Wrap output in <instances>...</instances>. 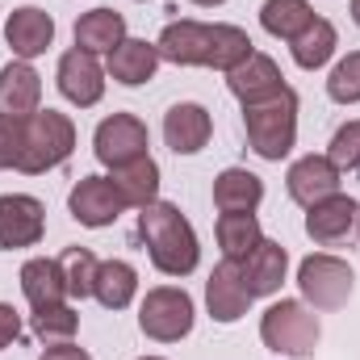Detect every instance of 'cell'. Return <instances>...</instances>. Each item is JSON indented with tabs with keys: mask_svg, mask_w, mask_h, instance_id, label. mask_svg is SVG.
Here are the masks:
<instances>
[{
	"mask_svg": "<svg viewBox=\"0 0 360 360\" xmlns=\"http://www.w3.org/2000/svg\"><path fill=\"white\" fill-rule=\"evenodd\" d=\"M38 360H92V356L84 348H76V344H51V348H42Z\"/></svg>",
	"mask_w": 360,
	"mask_h": 360,
	"instance_id": "obj_35",
	"label": "cell"
},
{
	"mask_svg": "<svg viewBox=\"0 0 360 360\" xmlns=\"http://www.w3.org/2000/svg\"><path fill=\"white\" fill-rule=\"evenodd\" d=\"M226 89H231V96L239 105H256V101H269V96H276L285 89V76H281L276 59L252 51L235 72H226Z\"/></svg>",
	"mask_w": 360,
	"mask_h": 360,
	"instance_id": "obj_17",
	"label": "cell"
},
{
	"mask_svg": "<svg viewBox=\"0 0 360 360\" xmlns=\"http://www.w3.org/2000/svg\"><path fill=\"white\" fill-rule=\"evenodd\" d=\"M139 243L147 248L151 264L164 272V276H188L201 260V248H197V231L193 222L180 214V205L172 201H151L139 210Z\"/></svg>",
	"mask_w": 360,
	"mask_h": 360,
	"instance_id": "obj_2",
	"label": "cell"
},
{
	"mask_svg": "<svg viewBox=\"0 0 360 360\" xmlns=\"http://www.w3.org/2000/svg\"><path fill=\"white\" fill-rule=\"evenodd\" d=\"M264 201V180L248 168H226L214 176V205L222 214H256Z\"/></svg>",
	"mask_w": 360,
	"mask_h": 360,
	"instance_id": "obj_22",
	"label": "cell"
},
{
	"mask_svg": "<svg viewBox=\"0 0 360 360\" xmlns=\"http://www.w3.org/2000/svg\"><path fill=\"white\" fill-rule=\"evenodd\" d=\"M214 134V117L205 105L197 101H180L164 113V143L176 151V155H197Z\"/></svg>",
	"mask_w": 360,
	"mask_h": 360,
	"instance_id": "obj_16",
	"label": "cell"
},
{
	"mask_svg": "<svg viewBox=\"0 0 360 360\" xmlns=\"http://www.w3.org/2000/svg\"><path fill=\"white\" fill-rule=\"evenodd\" d=\"M188 4H197V8H218V4H226V0H188Z\"/></svg>",
	"mask_w": 360,
	"mask_h": 360,
	"instance_id": "obj_36",
	"label": "cell"
},
{
	"mask_svg": "<svg viewBox=\"0 0 360 360\" xmlns=\"http://www.w3.org/2000/svg\"><path fill=\"white\" fill-rule=\"evenodd\" d=\"M352 21L360 25V0H352Z\"/></svg>",
	"mask_w": 360,
	"mask_h": 360,
	"instance_id": "obj_37",
	"label": "cell"
},
{
	"mask_svg": "<svg viewBox=\"0 0 360 360\" xmlns=\"http://www.w3.org/2000/svg\"><path fill=\"white\" fill-rule=\"evenodd\" d=\"M55 80H59V92H63L72 105H80V109H92V105L105 96V72H101L96 55L80 51V46H72V51L59 59Z\"/></svg>",
	"mask_w": 360,
	"mask_h": 360,
	"instance_id": "obj_12",
	"label": "cell"
},
{
	"mask_svg": "<svg viewBox=\"0 0 360 360\" xmlns=\"http://www.w3.org/2000/svg\"><path fill=\"white\" fill-rule=\"evenodd\" d=\"M297 289H302V302L310 310H340L348 306L352 289H356V272L348 260L340 256H327V252H314L297 264Z\"/></svg>",
	"mask_w": 360,
	"mask_h": 360,
	"instance_id": "obj_6",
	"label": "cell"
},
{
	"mask_svg": "<svg viewBox=\"0 0 360 360\" xmlns=\"http://www.w3.org/2000/svg\"><path fill=\"white\" fill-rule=\"evenodd\" d=\"M264 231H260V218L256 214H222L218 218V248H222V260H243L260 248Z\"/></svg>",
	"mask_w": 360,
	"mask_h": 360,
	"instance_id": "obj_27",
	"label": "cell"
},
{
	"mask_svg": "<svg viewBox=\"0 0 360 360\" xmlns=\"http://www.w3.org/2000/svg\"><path fill=\"white\" fill-rule=\"evenodd\" d=\"M160 59L176 68H214V72H235L256 46L248 30L226 25V21H168L160 34Z\"/></svg>",
	"mask_w": 360,
	"mask_h": 360,
	"instance_id": "obj_1",
	"label": "cell"
},
{
	"mask_svg": "<svg viewBox=\"0 0 360 360\" xmlns=\"http://www.w3.org/2000/svg\"><path fill=\"white\" fill-rule=\"evenodd\" d=\"M293 63L302 68V72H319L331 55H335V46H340V34H335V25L327 21V17H314L293 42Z\"/></svg>",
	"mask_w": 360,
	"mask_h": 360,
	"instance_id": "obj_26",
	"label": "cell"
},
{
	"mask_svg": "<svg viewBox=\"0 0 360 360\" xmlns=\"http://www.w3.org/2000/svg\"><path fill=\"white\" fill-rule=\"evenodd\" d=\"M252 302L256 297L243 289V276H239L235 260H222L218 269L210 272V281H205V306H210L214 323H239Z\"/></svg>",
	"mask_w": 360,
	"mask_h": 360,
	"instance_id": "obj_15",
	"label": "cell"
},
{
	"mask_svg": "<svg viewBox=\"0 0 360 360\" xmlns=\"http://www.w3.org/2000/svg\"><path fill=\"white\" fill-rule=\"evenodd\" d=\"M356 218H360L356 201L348 193H331V197H323L319 205L306 210V235L314 243H340L356 231Z\"/></svg>",
	"mask_w": 360,
	"mask_h": 360,
	"instance_id": "obj_19",
	"label": "cell"
},
{
	"mask_svg": "<svg viewBox=\"0 0 360 360\" xmlns=\"http://www.w3.org/2000/svg\"><path fill=\"white\" fill-rule=\"evenodd\" d=\"M4 42L13 46L17 59L30 63V59L46 55V46L55 42V17L42 13L38 4H21V8H13L8 21H4Z\"/></svg>",
	"mask_w": 360,
	"mask_h": 360,
	"instance_id": "obj_13",
	"label": "cell"
},
{
	"mask_svg": "<svg viewBox=\"0 0 360 360\" xmlns=\"http://www.w3.org/2000/svg\"><path fill=\"white\" fill-rule=\"evenodd\" d=\"M197 323V310H193V297L180 289V285H160V289H147L143 306H139V331L155 344H180Z\"/></svg>",
	"mask_w": 360,
	"mask_h": 360,
	"instance_id": "obj_7",
	"label": "cell"
},
{
	"mask_svg": "<svg viewBox=\"0 0 360 360\" xmlns=\"http://www.w3.org/2000/svg\"><path fill=\"white\" fill-rule=\"evenodd\" d=\"M139 360H164V356H139Z\"/></svg>",
	"mask_w": 360,
	"mask_h": 360,
	"instance_id": "obj_38",
	"label": "cell"
},
{
	"mask_svg": "<svg viewBox=\"0 0 360 360\" xmlns=\"http://www.w3.org/2000/svg\"><path fill=\"white\" fill-rule=\"evenodd\" d=\"M21 130H25V122L0 117V172L17 168V160H21Z\"/></svg>",
	"mask_w": 360,
	"mask_h": 360,
	"instance_id": "obj_33",
	"label": "cell"
},
{
	"mask_svg": "<svg viewBox=\"0 0 360 360\" xmlns=\"http://www.w3.org/2000/svg\"><path fill=\"white\" fill-rule=\"evenodd\" d=\"M117 42H126V17L117 8H92L76 21V46L89 55H109Z\"/></svg>",
	"mask_w": 360,
	"mask_h": 360,
	"instance_id": "obj_24",
	"label": "cell"
},
{
	"mask_svg": "<svg viewBox=\"0 0 360 360\" xmlns=\"http://www.w3.org/2000/svg\"><path fill=\"white\" fill-rule=\"evenodd\" d=\"M327 96L335 105H360V51H348L331 76H327Z\"/></svg>",
	"mask_w": 360,
	"mask_h": 360,
	"instance_id": "obj_31",
	"label": "cell"
},
{
	"mask_svg": "<svg viewBox=\"0 0 360 360\" xmlns=\"http://www.w3.org/2000/svg\"><path fill=\"white\" fill-rule=\"evenodd\" d=\"M21 340V314L8 306V302H0V352L8 348V344H17Z\"/></svg>",
	"mask_w": 360,
	"mask_h": 360,
	"instance_id": "obj_34",
	"label": "cell"
},
{
	"mask_svg": "<svg viewBox=\"0 0 360 360\" xmlns=\"http://www.w3.org/2000/svg\"><path fill=\"white\" fill-rule=\"evenodd\" d=\"M21 293L34 310H46V306H63L68 302V281H63V269L59 260L51 256H34L21 264Z\"/></svg>",
	"mask_w": 360,
	"mask_h": 360,
	"instance_id": "obj_21",
	"label": "cell"
},
{
	"mask_svg": "<svg viewBox=\"0 0 360 360\" xmlns=\"http://www.w3.org/2000/svg\"><path fill=\"white\" fill-rule=\"evenodd\" d=\"M243 130H248V143L260 160L281 164L297 143V92L285 84L269 101L243 105Z\"/></svg>",
	"mask_w": 360,
	"mask_h": 360,
	"instance_id": "obj_3",
	"label": "cell"
},
{
	"mask_svg": "<svg viewBox=\"0 0 360 360\" xmlns=\"http://www.w3.org/2000/svg\"><path fill=\"white\" fill-rule=\"evenodd\" d=\"M356 231H360V218H356Z\"/></svg>",
	"mask_w": 360,
	"mask_h": 360,
	"instance_id": "obj_39",
	"label": "cell"
},
{
	"mask_svg": "<svg viewBox=\"0 0 360 360\" xmlns=\"http://www.w3.org/2000/svg\"><path fill=\"white\" fill-rule=\"evenodd\" d=\"M147 147H151L147 126H143V117H134V113H109V117L92 130V151H96V160H101L105 168H122V164L147 155Z\"/></svg>",
	"mask_w": 360,
	"mask_h": 360,
	"instance_id": "obj_8",
	"label": "cell"
},
{
	"mask_svg": "<svg viewBox=\"0 0 360 360\" xmlns=\"http://www.w3.org/2000/svg\"><path fill=\"white\" fill-rule=\"evenodd\" d=\"M340 180L344 172L327 160V155H302V160H293L289 164V172H285V188H289V197L302 205V210H310V205H319L323 197H331V193H340Z\"/></svg>",
	"mask_w": 360,
	"mask_h": 360,
	"instance_id": "obj_11",
	"label": "cell"
},
{
	"mask_svg": "<svg viewBox=\"0 0 360 360\" xmlns=\"http://www.w3.org/2000/svg\"><path fill=\"white\" fill-rule=\"evenodd\" d=\"M46 235V205L30 193H0V252L34 248Z\"/></svg>",
	"mask_w": 360,
	"mask_h": 360,
	"instance_id": "obj_9",
	"label": "cell"
},
{
	"mask_svg": "<svg viewBox=\"0 0 360 360\" xmlns=\"http://www.w3.org/2000/svg\"><path fill=\"white\" fill-rule=\"evenodd\" d=\"M285 272H289V252H285L276 239H260V248L239 260L243 289H248L252 297H272V293H281Z\"/></svg>",
	"mask_w": 360,
	"mask_h": 360,
	"instance_id": "obj_18",
	"label": "cell"
},
{
	"mask_svg": "<svg viewBox=\"0 0 360 360\" xmlns=\"http://www.w3.org/2000/svg\"><path fill=\"white\" fill-rule=\"evenodd\" d=\"M76 151V122L59 109H38L34 117H25L21 130V160L17 172L25 176H42L59 164H68V155Z\"/></svg>",
	"mask_w": 360,
	"mask_h": 360,
	"instance_id": "obj_4",
	"label": "cell"
},
{
	"mask_svg": "<svg viewBox=\"0 0 360 360\" xmlns=\"http://www.w3.org/2000/svg\"><path fill=\"white\" fill-rule=\"evenodd\" d=\"M260 340H264V348H272L276 356L302 360L319 348L323 323H319V314L306 302L281 297V302H272L269 310H264V319H260Z\"/></svg>",
	"mask_w": 360,
	"mask_h": 360,
	"instance_id": "obj_5",
	"label": "cell"
},
{
	"mask_svg": "<svg viewBox=\"0 0 360 360\" xmlns=\"http://www.w3.org/2000/svg\"><path fill=\"white\" fill-rule=\"evenodd\" d=\"M34 335L51 348V344H72V335L80 331V314L63 302V306H46V310H34Z\"/></svg>",
	"mask_w": 360,
	"mask_h": 360,
	"instance_id": "obj_29",
	"label": "cell"
},
{
	"mask_svg": "<svg viewBox=\"0 0 360 360\" xmlns=\"http://www.w3.org/2000/svg\"><path fill=\"white\" fill-rule=\"evenodd\" d=\"M310 21H314V8H310L306 0H264V4H260V25H264V34L281 38V42H293Z\"/></svg>",
	"mask_w": 360,
	"mask_h": 360,
	"instance_id": "obj_28",
	"label": "cell"
},
{
	"mask_svg": "<svg viewBox=\"0 0 360 360\" xmlns=\"http://www.w3.org/2000/svg\"><path fill=\"white\" fill-rule=\"evenodd\" d=\"M59 269H63V281H68V297H76V302L92 297V281H96L101 260L92 256L89 248H68L59 256Z\"/></svg>",
	"mask_w": 360,
	"mask_h": 360,
	"instance_id": "obj_30",
	"label": "cell"
},
{
	"mask_svg": "<svg viewBox=\"0 0 360 360\" xmlns=\"http://www.w3.org/2000/svg\"><path fill=\"white\" fill-rule=\"evenodd\" d=\"M327 160H331L340 172H360V117L356 122H344V126L331 134Z\"/></svg>",
	"mask_w": 360,
	"mask_h": 360,
	"instance_id": "obj_32",
	"label": "cell"
},
{
	"mask_svg": "<svg viewBox=\"0 0 360 360\" xmlns=\"http://www.w3.org/2000/svg\"><path fill=\"white\" fill-rule=\"evenodd\" d=\"M139 293V272L126 260H101L96 281H92V297L105 306V310H126Z\"/></svg>",
	"mask_w": 360,
	"mask_h": 360,
	"instance_id": "obj_25",
	"label": "cell"
},
{
	"mask_svg": "<svg viewBox=\"0 0 360 360\" xmlns=\"http://www.w3.org/2000/svg\"><path fill=\"white\" fill-rule=\"evenodd\" d=\"M160 72V46L147 38H126L109 51V76L126 89H139L147 80H155Z\"/></svg>",
	"mask_w": 360,
	"mask_h": 360,
	"instance_id": "obj_20",
	"label": "cell"
},
{
	"mask_svg": "<svg viewBox=\"0 0 360 360\" xmlns=\"http://www.w3.org/2000/svg\"><path fill=\"white\" fill-rule=\"evenodd\" d=\"M42 109V76L25 63V59H13L0 68V117H34Z\"/></svg>",
	"mask_w": 360,
	"mask_h": 360,
	"instance_id": "obj_14",
	"label": "cell"
},
{
	"mask_svg": "<svg viewBox=\"0 0 360 360\" xmlns=\"http://www.w3.org/2000/svg\"><path fill=\"white\" fill-rule=\"evenodd\" d=\"M68 210H72V218L80 226L101 231V226H113L130 205L122 201V193L113 188L109 176H84V180H76V188L68 193Z\"/></svg>",
	"mask_w": 360,
	"mask_h": 360,
	"instance_id": "obj_10",
	"label": "cell"
},
{
	"mask_svg": "<svg viewBox=\"0 0 360 360\" xmlns=\"http://www.w3.org/2000/svg\"><path fill=\"white\" fill-rule=\"evenodd\" d=\"M113 188L122 193V201L126 205H134V210H143V205H151V201H160V164L151 160V155H139V160H130V164H122V168H113Z\"/></svg>",
	"mask_w": 360,
	"mask_h": 360,
	"instance_id": "obj_23",
	"label": "cell"
}]
</instances>
